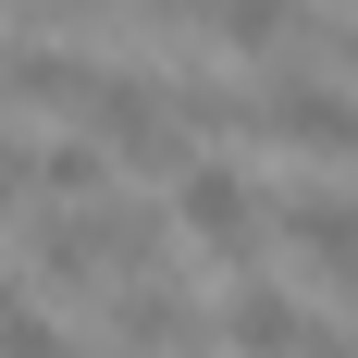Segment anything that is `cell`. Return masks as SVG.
Returning a JSON list of instances; mask_svg holds the SVG:
<instances>
[{"label": "cell", "instance_id": "cell-1", "mask_svg": "<svg viewBox=\"0 0 358 358\" xmlns=\"http://www.w3.org/2000/svg\"><path fill=\"white\" fill-rule=\"evenodd\" d=\"M161 248H173V222L148 210V198H99V210H37V285L50 296H124L161 272Z\"/></svg>", "mask_w": 358, "mask_h": 358}, {"label": "cell", "instance_id": "cell-2", "mask_svg": "<svg viewBox=\"0 0 358 358\" xmlns=\"http://www.w3.org/2000/svg\"><path fill=\"white\" fill-rule=\"evenodd\" d=\"M173 248H198L222 272V285H235V272H259V248H272V198H259V173H235V161H222V148H198V161H185L173 173Z\"/></svg>", "mask_w": 358, "mask_h": 358}, {"label": "cell", "instance_id": "cell-3", "mask_svg": "<svg viewBox=\"0 0 358 358\" xmlns=\"http://www.w3.org/2000/svg\"><path fill=\"white\" fill-rule=\"evenodd\" d=\"M74 136L99 148L111 173H161V185H173L185 161H198V136H185L173 87H161V74H111V62H99V99L74 111Z\"/></svg>", "mask_w": 358, "mask_h": 358}, {"label": "cell", "instance_id": "cell-4", "mask_svg": "<svg viewBox=\"0 0 358 358\" xmlns=\"http://www.w3.org/2000/svg\"><path fill=\"white\" fill-rule=\"evenodd\" d=\"M248 136L296 148V161H358V87H334V74L296 50V62H272L248 87Z\"/></svg>", "mask_w": 358, "mask_h": 358}, {"label": "cell", "instance_id": "cell-5", "mask_svg": "<svg viewBox=\"0 0 358 358\" xmlns=\"http://www.w3.org/2000/svg\"><path fill=\"white\" fill-rule=\"evenodd\" d=\"M210 346H235V358H296V346H309V309H296L272 272H235L222 309H210Z\"/></svg>", "mask_w": 358, "mask_h": 358}, {"label": "cell", "instance_id": "cell-6", "mask_svg": "<svg viewBox=\"0 0 358 358\" xmlns=\"http://www.w3.org/2000/svg\"><path fill=\"white\" fill-rule=\"evenodd\" d=\"M111 346L124 358H185V346H210V322H198V296H185L173 272H148V285L111 296Z\"/></svg>", "mask_w": 358, "mask_h": 358}, {"label": "cell", "instance_id": "cell-7", "mask_svg": "<svg viewBox=\"0 0 358 358\" xmlns=\"http://www.w3.org/2000/svg\"><path fill=\"white\" fill-rule=\"evenodd\" d=\"M0 87L37 99V111H87V99H99V62L62 50V37H13V50H0Z\"/></svg>", "mask_w": 358, "mask_h": 358}, {"label": "cell", "instance_id": "cell-8", "mask_svg": "<svg viewBox=\"0 0 358 358\" xmlns=\"http://www.w3.org/2000/svg\"><path fill=\"white\" fill-rule=\"evenodd\" d=\"M210 37H222V50H248V62L272 74V62L309 50V0H210Z\"/></svg>", "mask_w": 358, "mask_h": 358}, {"label": "cell", "instance_id": "cell-9", "mask_svg": "<svg viewBox=\"0 0 358 358\" xmlns=\"http://www.w3.org/2000/svg\"><path fill=\"white\" fill-rule=\"evenodd\" d=\"M37 198H50V210H99V198H124V173H111L87 136H50L37 148Z\"/></svg>", "mask_w": 358, "mask_h": 358}, {"label": "cell", "instance_id": "cell-10", "mask_svg": "<svg viewBox=\"0 0 358 358\" xmlns=\"http://www.w3.org/2000/svg\"><path fill=\"white\" fill-rule=\"evenodd\" d=\"M25 198H37V148H25V136H0V222L25 210Z\"/></svg>", "mask_w": 358, "mask_h": 358}, {"label": "cell", "instance_id": "cell-11", "mask_svg": "<svg viewBox=\"0 0 358 358\" xmlns=\"http://www.w3.org/2000/svg\"><path fill=\"white\" fill-rule=\"evenodd\" d=\"M296 358H358V334H334V322H309V346Z\"/></svg>", "mask_w": 358, "mask_h": 358}]
</instances>
